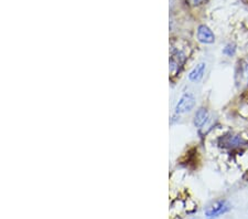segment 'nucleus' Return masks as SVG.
I'll return each instance as SVG.
<instances>
[{
    "mask_svg": "<svg viewBox=\"0 0 248 219\" xmlns=\"http://www.w3.org/2000/svg\"><path fill=\"white\" fill-rule=\"evenodd\" d=\"M206 65L204 62L199 63V65L191 71L189 74V80L192 82H199L203 78L204 72H205Z\"/></svg>",
    "mask_w": 248,
    "mask_h": 219,
    "instance_id": "5",
    "label": "nucleus"
},
{
    "mask_svg": "<svg viewBox=\"0 0 248 219\" xmlns=\"http://www.w3.org/2000/svg\"><path fill=\"white\" fill-rule=\"evenodd\" d=\"M183 61H185V54L180 52L178 50H173L171 54L170 59V66L172 71H178L179 67L182 65Z\"/></svg>",
    "mask_w": 248,
    "mask_h": 219,
    "instance_id": "4",
    "label": "nucleus"
},
{
    "mask_svg": "<svg viewBox=\"0 0 248 219\" xmlns=\"http://www.w3.org/2000/svg\"><path fill=\"white\" fill-rule=\"evenodd\" d=\"M207 118H209V112L206 109L202 107V109L198 110L194 115V125L197 127H202L206 123Z\"/></svg>",
    "mask_w": 248,
    "mask_h": 219,
    "instance_id": "6",
    "label": "nucleus"
},
{
    "mask_svg": "<svg viewBox=\"0 0 248 219\" xmlns=\"http://www.w3.org/2000/svg\"><path fill=\"white\" fill-rule=\"evenodd\" d=\"M198 39L200 42L210 45V43H213L215 41V35L209 27L202 25L198 29Z\"/></svg>",
    "mask_w": 248,
    "mask_h": 219,
    "instance_id": "3",
    "label": "nucleus"
},
{
    "mask_svg": "<svg viewBox=\"0 0 248 219\" xmlns=\"http://www.w3.org/2000/svg\"><path fill=\"white\" fill-rule=\"evenodd\" d=\"M245 143V141L242 137L239 136H234V135H232V136H227L225 138V142H224V144L225 145H229V146H239Z\"/></svg>",
    "mask_w": 248,
    "mask_h": 219,
    "instance_id": "7",
    "label": "nucleus"
},
{
    "mask_svg": "<svg viewBox=\"0 0 248 219\" xmlns=\"http://www.w3.org/2000/svg\"><path fill=\"white\" fill-rule=\"evenodd\" d=\"M204 1H205V0H192V2H193L194 5H201Z\"/></svg>",
    "mask_w": 248,
    "mask_h": 219,
    "instance_id": "9",
    "label": "nucleus"
},
{
    "mask_svg": "<svg viewBox=\"0 0 248 219\" xmlns=\"http://www.w3.org/2000/svg\"><path fill=\"white\" fill-rule=\"evenodd\" d=\"M231 209V205L225 201H218L211 205L209 208L205 210V216L209 219H214L219 217L221 215L225 214Z\"/></svg>",
    "mask_w": 248,
    "mask_h": 219,
    "instance_id": "1",
    "label": "nucleus"
},
{
    "mask_svg": "<svg viewBox=\"0 0 248 219\" xmlns=\"http://www.w3.org/2000/svg\"><path fill=\"white\" fill-rule=\"evenodd\" d=\"M247 2H248V0H247Z\"/></svg>",
    "mask_w": 248,
    "mask_h": 219,
    "instance_id": "10",
    "label": "nucleus"
},
{
    "mask_svg": "<svg viewBox=\"0 0 248 219\" xmlns=\"http://www.w3.org/2000/svg\"><path fill=\"white\" fill-rule=\"evenodd\" d=\"M242 78L248 80V62L242 66Z\"/></svg>",
    "mask_w": 248,
    "mask_h": 219,
    "instance_id": "8",
    "label": "nucleus"
},
{
    "mask_svg": "<svg viewBox=\"0 0 248 219\" xmlns=\"http://www.w3.org/2000/svg\"><path fill=\"white\" fill-rule=\"evenodd\" d=\"M194 105H195L194 95L191 93H186L183 94L181 99L179 100L178 104L175 106V112L178 114L190 112V111L194 107Z\"/></svg>",
    "mask_w": 248,
    "mask_h": 219,
    "instance_id": "2",
    "label": "nucleus"
}]
</instances>
